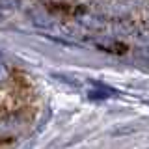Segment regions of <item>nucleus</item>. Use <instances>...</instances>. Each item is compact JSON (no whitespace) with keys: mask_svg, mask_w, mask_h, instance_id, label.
I'll list each match as a JSON object with an SVG mask.
<instances>
[{"mask_svg":"<svg viewBox=\"0 0 149 149\" xmlns=\"http://www.w3.org/2000/svg\"><path fill=\"white\" fill-rule=\"evenodd\" d=\"M108 91H110L108 88H104L102 91H99V90H91V91H90V99H108V97H110Z\"/></svg>","mask_w":149,"mask_h":149,"instance_id":"nucleus-1","label":"nucleus"}]
</instances>
